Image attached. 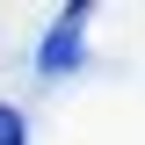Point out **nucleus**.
I'll return each mask as SVG.
<instances>
[{
	"label": "nucleus",
	"mask_w": 145,
	"mask_h": 145,
	"mask_svg": "<svg viewBox=\"0 0 145 145\" xmlns=\"http://www.w3.org/2000/svg\"><path fill=\"white\" fill-rule=\"evenodd\" d=\"M80 22H87V7L72 0L65 15L44 29V44H36V72H51V80H58V72H72V65H80Z\"/></svg>",
	"instance_id": "f257e3e1"
},
{
	"label": "nucleus",
	"mask_w": 145,
	"mask_h": 145,
	"mask_svg": "<svg viewBox=\"0 0 145 145\" xmlns=\"http://www.w3.org/2000/svg\"><path fill=\"white\" fill-rule=\"evenodd\" d=\"M0 145H29V123H22L15 102H0Z\"/></svg>",
	"instance_id": "f03ea898"
}]
</instances>
